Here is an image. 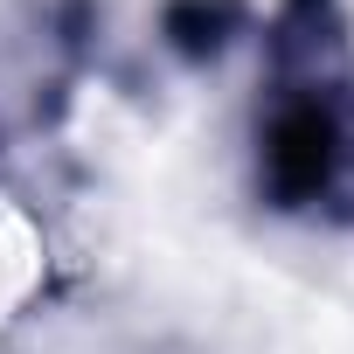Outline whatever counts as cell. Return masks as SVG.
<instances>
[{
	"instance_id": "obj_1",
	"label": "cell",
	"mask_w": 354,
	"mask_h": 354,
	"mask_svg": "<svg viewBox=\"0 0 354 354\" xmlns=\"http://www.w3.org/2000/svg\"><path fill=\"white\" fill-rule=\"evenodd\" d=\"M28 271H35V250H28V230L21 216L0 202V319L15 313V299L28 292Z\"/></svg>"
}]
</instances>
